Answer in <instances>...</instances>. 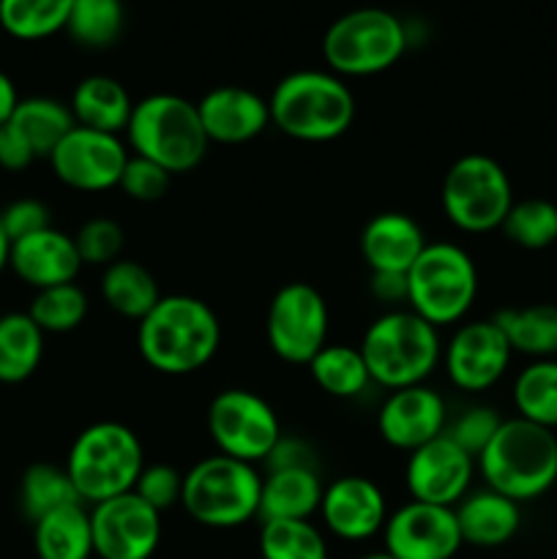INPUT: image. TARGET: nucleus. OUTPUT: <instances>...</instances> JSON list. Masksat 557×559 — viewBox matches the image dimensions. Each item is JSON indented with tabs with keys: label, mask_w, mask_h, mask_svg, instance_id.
<instances>
[{
	"label": "nucleus",
	"mask_w": 557,
	"mask_h": 559,
	"mask_svg": "<svg viewBox=\"0 0 557 559\" xmlns=\"http://www.w3.org/2000/svg\"><path fill=\"white\" fill-rule=\"evenodd\" d=\"M442 211L464 233L502 227L513 205L506 169L486 153H464L442 178Z\"/></svg>",
	"instance_id": "10"
},
{
	"label": "nucleus",
	"mask_w": 557,
	"mask_h": 559,
	"mask_svg": "<svg viewBox=\"0 0 557 559\" xmlns=\"http://www.w3.org/2000/svg\"><path fill=\"white\" fill-rule=\"evenodd\" d=\"M502 233L522 249H546L557 240V205L541 197L513 202L502 222Z\"/></svg>",
	"instance_id": "36"
},
{
	"label": "nucleus",
	"mask_w": 557,
	"mask_h": 559,
	"mask_svg": "<svg viewBox=\"0 0 557 559\" xmlns=\"http://www.w3.org/2000/svg\"><path fill=\"white\" fill-rule=\"evenodd\" d=\"M16 104H20V98H16L14 82H11V76L0 69V126L11 118Z\"/></svg>",
	"instance_id": "47"
},
{
	"label": "nucleus",
	"mask_w": 557,
	"mask_h": 559,
	"mask_svg": "<svg viewBox=\"0 0 557 559\" xmlns=\"http://www.w3.org/2000/svg\"><path fill=\"white\" fill-rule=\"evenodd\" d=\"M222 342L218 317L211 306L191 295H167L140 320V355L164 374H189L216 355Z\"/></svg>",
	"instance_id": "1"
},
{
	"label": "nucleus",
	"mask_w": 557,
	"mask_h": 559,
	"mask_svg": "<svg viewBox=\"0 0 557 559\" xmlns=\"http://www.w3.org/2000/svg\"><path fill=\"white\" fill-rule=\"evenodd\" d=\"M320 511L328 530L344 540L371 538L386 527V497L380 486L364 475H347L325 486Z\"/></svg>",
	"instance_id": "19"
},
{
	"label": "nucleus",
	"mask_w": 557,
	"mask_h": 559,
	"mask_svg": "<svg viewBox=\"0 0 557 559\" xmlns=\"http://www.w3.org/2000/svg\"><path fill=\"white\" fill-rule=\"evenodd\" d=\"M407 47V31L386 9H355L331 22L322 38V55L333 74L366 76L391 69Z\"/></svg>",
	"instance_id": "8"
},
{
	"label": "nucleus",
	"mask_w": 557,
	"mask_h": 559,
	"mask_svg": "<svg viewBox=\"0 0 557 559\" xmlns=\"http://www.w3.org/2000/svg\"><path fill=\"white\" fill-rule=\"evenodd\" d=\"M322 480L317 469H276L262 478L260 495V519L276 522V519H309L322 502Z\"/></svg>",
	"instance_id": "25"
},
{
	"label": "nucleus",
	"mask_w": 557,
	"mask_h": 559,
	"mask_svg": "<svg viewBox=\"0 0 557 559\" xmlns=\"http://www.w3.org/2000/svg\"><path fill=\"white\" fill-rule=\"evenodd\" d=\"M360 355L369 377L391 391L420 385L440 360V336L415 311H388L364 333Z\"/></svg>",
	"instance_id": "6"
},
{
	"label": "nucleus",
	"mask_w": 557,
	"mask_h": 559,
	"mask_svg": "<svg viewBox=\"0 0 557 559\" xmlns=\"http://www.w3.org/2000/svg\"><path fill=\"white\" fill-rule=\"evenodd\" d=\"M500 426H502V418L497 409L470 407L459 415L457 424H453L446 435L451 437V440L457 442L464 453H470V456L478 462V456L486 451V445L495 440V435Z\"/></svg>",
	"instance_id": "40"
},
{
	"label": "nucleus",
	"mask_w": 557,
	"mask_h": 559,
	"mask_svg": "<svg viewBox=\"0 0 557 559\" xmlns=\"http://www.w3.org/2000/svg\"><path fill=\"white\" fill-rule=\"evenodd\" d=\"M208 429L218 451L238 462H265L268 453L282 440L278 418L271 404L244 388L222 391L208 407Z\"/></svg>",
	"instance_id": "11"
},
{
	"label": "nucleus",
	"mask_w": 557,
	"mask_h": 559,
	"mask_svg": "<svg viewBox=\"0 0 557 559\" xmlns=\"http://www.w3.org/2000/svg\"><path fill=\"white\" fill-rule=\"evenodd\" d=\"M453 513H457V524L464 544L484 546V549L508 544L519 533V524H522L519 502L508 500V497L497 495L491 489L467 495Z\"/></svg>",
	"instance_id": "23"
},
{
	"label": "nucleus",
	"mask_w": 557,
	"mask_h": 559,
	"mask_svg": "<svg viewBox=\"0 0 557 559\" xmlns=\"http://www.w3.org/2000/svg\"><path fill=\"white\" fill-rule=\"evenodd\" d=\"M371 293L380 300L396 304L407 298V273H375L371 276Z\"/></svg>",
	"instance_id": "46"
},
{
	"label": "nucleus",
	"mask_w": 557,
	"mask_h": 559,
	"mask_svg": "<svg viewBox=\"0 0 557 559\" xmlns=\"http://www.w3.org/2000/svg\"><path fill=\"white\" fill-rule=\"evenodd\" d=\"M36 162L31 147L25 145L20 134L9 123L0 126V167L5 169H25L27 164Z\"/></svg>",
	"instance_id": "45"
},
{
	"label": "nucleus",
	"mask_w": 557,
	"mask_h": 559,
	"mask_svg": "<svg viewBox=\"0 0 557 559\" xmlns=\"http://www.w3.org/2000/svg\"><path fill=\"white\" fill-rule=\"evenodd\" d=\"M126 136L134 156L156 162L169 175L197 167L211 142L202 129L197 104L175 93H153L137 102Z\"/></svg>",
	"instance_id": "5"
},
{
	"label": "nucleus",
	"mask_w": 557,
	"mask_h": 559,
	"mask_svg": "<svg viewBox=\"0 0 557 559\" xmlns=\"http://www.w3.org/2000/svg\"><path fill=\"white\" fill-rule=\"evenodd\" d=\"M74 243L82 265H112L123 249V227L107 216L91 218L76 229Z\"/></svg>",
	"instance_id": "39"
},
{
	"label": "nucleus",
	"mask_w": 557,
	"mask_h": 559,
	"mask_svg": "<svg viewBox=\"0 0 557 559\" xmlns=\"http://www.w3.org/2000/svg\"><path fill=\"white\" fill-rule=\"evenodd\" d=\"M519 418L544 429H557V360H533L513 382Z\"/></svg>",
	"instance_id": "31"
},
{
	"label": "nucleus",
	"mask_w": 557,
	"mask_h": 559,
	"mask_svg": "<svg viewBox=\"0 0 557 559\" xmlns=\"http://www.w3.org/2000/svg\"><path fill=\"white\" fill-rule=\"evenodd\" d=\"M262 559H328V546L309 519H276L262 522Z\"/></svg>",
	"instance_id": "34"
},
{
	"label": "nucleus",
	"mask_w": 557,
	"mask_h": 559,
	"mask_svg": "<svg viewBox=\"0 0 557 559\" xmlns=\"http://www.w3.org/2000/svg\"><path fill=\"white\" fill-rule=\"evenodd\" d=\"M271 120L293 140L328 142L342 136L355 118V98L333 71L300 69L278 80L268 98Z\"/></svg>",
	"instance_id": "3"
},
{
	"label": "nucleus",
	"mask_w": 557,
	"mask_h": 559,
	"mask_svg": "<svg viewBox=\"0 0 557 559\" xmlns=\"http://www.w3.org/2000/svg\"><path fill=\"white\" fill-rule=\"evenodd\" d=\"M9 254H11V240L9 235H5L3 222H0V273H3V267L9 265Z\"/></svg>",
	"instance_id": "48"
},
{
	"label": "nucleus",
	"mask_w": 557,
	"mask_h": 559,
	"mask_svg": "<svg viewBox=\"0 0 557 559\" xmlns=\"http://www.w3.org/2000/svg\"><path fill=\"white\" fill-rule=\"evenodd\" d=\"M486 486L513 502L535 500L557 484V437L524 418H508L478 456Z\"/></svg>",
	"instance_id": "2"
},
{
	"label": "nucleus",
	"mask_w": 557,
	"mask_h": 559,
	"mask_svg": "<svg viewBox=\"0 0 557 559\" xmlns=\"http://www.w3.org/2000/svg\"><path fill=\"white\" fill-rule=\"evenodd\" d=\"M377 429L388 445L413 453L446 435V402L426 385L393 391L380 407Z\"/></svg>",
	"instance_id": "18"
},
{
	"label": "nucleus",
	"mask_w": 557,
	"mask_h": 559,
	"mask_svg": "<svg viewBox=\"0 0 557 559\" xmlns=\"http://www.w3.org/2000/svg\"><path fill=\"white\" fill-rule=\"evenodd\" d=\"M173 175L156 162H147L142 156H129L123 175H120V189L137 202H156L169 191Z\"/></svg>",
	"instance_id": "42"
},
{
	"label": "nucleus",
	"mask_w": 557,
	"mask_h": 559,
	"mask_svg": "<svg viewBox=\"0 0 557 559\" xmlns=\"http://www.w3.org/2000/svg\"><path fill=\"white\" fill-rule=\"evenodd\" d=\"M38 559H91L93 524L82 502L58 508L36 522L33 530Z\"/></svg>",
	"instance_id": "26"
},
{
	"label": "nucleus",
	"mask_w": 557,
	"mask_h": 559,
	"mask_svg": "<svg viewBox=\"0 0 557 559\" xmlns=\"http://www.w3.org/2000/svg\"><path fill=\"white\" fill-rule=\"evenodd\" d=\"M142 469L145 453L140 437L118 420H102L80 431L66 459V473L76 495L93 506L134 491Z\"/></svg>",
	"instance_id": "4"
},
{
	"label": "nucleus",
	"mask_w": 557,
	"mask_h": 559,
	"mask_svg": "<svg viewBox=\"0 0 557 559\" xmlns=\"http://www.w3.org/2000/svg\"><path fill=\"white\" fill-rule=\"evenodd\" d=\"M268 342L278 358L309 364L328 338V306L320 289L306 282L284 284L268 306Z\"/></svg>",
	"instance_id": "12"
},
{
	"label": "nucleus",
	"mask_w": 557,
	"mask_h": 559,
	"mask_svg": "<svg viewBox=\"0 0 557 559\" xmlns=\"http://www.w3.org/2000/svg\"><path fill=\"white\" fill-rule=\"evenodd\" d=\"M386 551L396 559H451L462 549L453 508L407 502L386 522Z\"/></svg>",
	"instance_id": "15"
},
{
	"label": "nucleus",
	"mask_w": 557,
	"mask_h": 559,
	"mask_svg": "<svg viewBox=\"0 0 557 559\" xmlns=\"http://www.w3.org/2000/svg\"><path fill=\"white\" fill-rule=\"evenodd\" d=\"M44 355V331L27 311L0 317V382L27 380L38 369Z\"/></svg>",
	"instance_id": "30"
},
{
	"label": "nucleus",
	"mask_w": 557,
	"mask_h": 559,
	"mask_svg": "<svg viewBox=\"0 0 557 559\" xmlns=\"http://www.w3.org/2000/svg\"><path fill=\"white\" fill-rule=\"evenodd\" d=\"M129 153L118 134H104L82 126H74L49 156L55 175L82 191H104L118 186Z\"/></svg>",
	"instance_id": "14"
},
{
	"label": "nucleus",
	"mask_w": 557,
	"mask_h": 559,
	"mask_svg": "<svg viewBox=\"0 0 557 559\" xmlns=\"http://www.w3.org/2000/svg\"><path fill=\"white\" fill-rule=\"evenodd\" d=\"M260 495L262 478L254 464L218 453L197 462L183 475L180 506L205 527L229 530L260 516Z\"/></svg>",
	"instance_id": "7"
},
{
	"label": "nucleus",
	"mask_w": 557,
	"mask_h": 559,
	"mask_svg": "<svg viewBox=\"0 0 557 559\" xmlns=\"http://www.w3.org/2000/svg\"><path fill=\"white\" fill-rule=\"evenodd\" d=\"M91 524L93 551L102 559H151L162 540V513L134 491L93 506Z\"/></svg>",
	"instance_id": "13"
},
{
	"label": "nucleus",
	"mask_w": 557,
	"mask_h": 559,
	"mask_svg": "<svg viewBox=\"0 0 557 559\" xmlns=\"http://www.w3.org/2000/svg\"><path fill=\"white\" fill-rule=\"evenodd\" d=\"M197 109H200L208 140L224 142V145L254 140L271 123V109L265 98L240 85L213 87L197 102Z\"/></svg>",
	"instance_id": "20"
},
{
	"label": "nucleus",
	"mask_w": 557,
	"mask_h": 559,
	"mask_svg": "<svg viewBox=\"0 0 557 559\" xmlns=\"http://www.w3.org/2000/svg\"><path fill=\"white\" fill-rule=\"evenodd\" d=\"M20 500L22 511L33 519V524L42 516H47V513L58 511V508L82 502L66 467L60 469L55 464H31L25 469L20 486Z\"/></svg>",
	"instance_id": "33"
},
{
	"label": "nucleus",
	"mask_w": 557,
	"mask_h": 559,
	"mask_svg": "<svg viewBox=\"0 0 557 559\" xmlns=\"http://www.w3.org/2000/svg\"><path fill=\"white\" fill-rule=\"evenodd\" d=\"M71 0H3L0 25L16 38H44L69 22Z\"/></svg>",
	"instance_id": "35"
},
{
	"label": "nucleus",
	"mask_w": 557,
	"mask_h": 559,
	"mask_svg": "<svg viewBox=\"0 0 557 559\" xmlns=\"http://www.w3.org/2000/svg\"><path fill=\"white\" fill-rule=\"evenodd\" d=\"M511 353V344L495 320L467 322L446 347L448 377L464 391H484L506 374Z\"/></svg>",
	"instance_id": "17"
},
{
	"label": "nucleus",
	"mask_w": 557,
	"mask_h": 559,
	"mask_svg": "<svg viewBox=\"0 0 557 559\" xmlns=\"http://www.w3.org/2000/svg\"><path fill=\"white\" fill-rule=\"evenodd\" d=\"M131 109L134 104H131L129 91L107 74L85 76L71 96V115H74L76 126L104 131V134L123 131L129 126Z\"/></svg>",
	"instance_id": "24"
},
{
	"label": "nucleus",
	"mask_w": 557,
	"mask_h": 559,
	"mask_svg": "<svg viewBox=\"0 0 557 559\" xmlns=\"http://www.w3.org/2000/svg\"><path fill=\"white\" fill-rule=\"evenodd\" d=\"M495 325L506 333L511 349L533 355L535 360H552L557 355V306L535 304L524 309L497 311Z\"/></svg>",
	"instance_id": "28"
},
{
	"label": "nucleus",
	"mask_w": 557,
	"mask_h": 559,
	"mask_svg": "<svg viewBox=\"0 0 557 559\" xmlns=\"http://www.w3.org/2000/svg\"><path fill=\"white\" fill-rule=\"evenodd\" d=\"M309 369L322 391L342 399L358 396L371 380L360 349L347 347V344H325V347L309 360Z\"/></svg>",
	"instance_id": "32"
},
{
	"label": "nucleus",
	"mask_w": 557,
	"mask_h": 559,
	"mask_svg": "<svg viewBox=\"0 0 557 559\" xmlns=\"http://www.w3.org/2000/svg\"><path fill=\"white\" fill-rule=\"evenodd\" d=\"M27 314L44 333H69L85 320L87 295L76 284L38 289L36 298L31 300Z\"/></svg>",
	"instance_id": "38"
},
{
	"label": "nucleus",
	"mask_w": 557,
	"mask_h": 559,
	"mask_svg": "<svg viewBox=\"0 0 557 559\" xmlns=\"http://www.w3.org/2000/svg\"><path fill=\"white\" fill-rule=\"evenodd\" d=\"M66 31L85 47H109L123 31V5L118 0H71Z\"/></svg>",
	"instance_id": "37"
},
{
	"label": "nucleus",
	"mask_w": 557,
	"mask_h": 559,
	"mask_svg": "<svg viewBox=\"0 0 557 559\" xmlns=\"http://www.w3.org/2000/svg\"><path fill=\"white\" fill-rule=\"evenodd\" d=\"M9 265L22 282L33 284L36 289H47L74 284L82 260L74 238L49 227L11 243Z\"/></svg>",
	"instance_id": "21"
},
{
	"label": "nucleus",
	"mask_w": 557,
	"mask_h": 559,
	"mask_svg": "<svg viewBox=\"0 0 557 559\" xmlns=\"http://www.w3.org/2000/svg\"><path fill=\"white\" fill-rule=\"evenodd\" d=\"M358 559H396V557H391V555H388V551H371V555H364V557H358Z\"/></svg>",
	"instance_id": "49"
},
{
	"label": "nucleus",
	"mask_w": 557,
	"mask_h": 559,
	"mask_svg": "<svg viewBox=\"0 0 557 559\" xmlns=\"http://www.w3.org/2000/svg\"><path fill=\"white\" fill-rule=\"evenodd\" d=\"M265 462L271 473H276V469H300V467L315 469L309 445L300 440H293V437H282V440L273 445V451L268 453Z\"/></svg>",
	"instance_id": "44"
},
{
	"label": "nucleus",
	"mask_w": 557,
	"mask_h": 559,
	"mask_svg": "<svg viewBox=\"0 0 557 559\" xmlns=\"http://www.w3.org/2000/svg\"><path fill=\"white\" fill-rule=\"evenodd\" d=\"M0 222H3V229L11 243H16V240L31 238V235L42 233V229H49V211L38 200H16L0 213Z\"/></svg>",
	"instance_id": "43"
},
{
	"label": "nucleus",
	"mask_w": 557,
	"mask_h": 559,
	"mask_svg": "<svg viewBox=\"0 0 557 559\" xmlns=\"http://www.w3.org/2000/svg\"><path fill=\"white\" fill-rule=\"evenodd\" d=\"M16 134L25 140L36 158H49L55 147L66 140L76 126L71 107L55 102V98H22L14 107L11 118L5 120Z\"/></svg>",
	"instance_id": "27"
},
{
	"label": "nucleus",
	"mask_w": 557,
	"mask_h": 559,
	"mask_svg": "<svg viewBox=\"0 0 557 559\" xmlns=\"http://www.w3.org/2000/svg\"><path fill=\"white\" fill-rule=\"evenodd\" d=\"M102 295L109 309L131 320H145L162 300L153 273L134 260H115L104 267Z\"/></svg>",
	"instance_id": "29"
},
{
	"label": "nucleus",
	"mask_w": 557,
	"mask_h": 559,
	"mask_svg": "<svg viewBox=\"0 0 557 559\" xmlns=\"http://www.w3.org/2000/svg\"><path fill=\"white\" fill-rule=\"evenodd\" d=\"M134 495L145 500L153 511L164 513L167 508L178 506L183 497V475L169 464H147L137 478Z\"/></svg>",
	"instance_id": "41"
},
{
	"label": "nucleus",
	"mask_w": 557,
	"mask_h": 559,
	"mask_svg": "<svg viewBox=\"0 0 557 559\" xmlns=\"http://www.w3.org/2000/svg\"><path fill=\"white\" fill-rule=\"evenodd\" d=\"M424 249V229L407 213H380L360 233V251L371 273H410Z\"/></svg>",
	"instance_id": "22"
},
{
	"label": "nucleus",
	"mask_w": 557,
	"mask_h": 559,
	"mask_svg": "<svg viewBox=\"0 0 557 559\" xmlns=\"http://www.w3.org/2000/svg\"><path fill=\"white\" fill-rule=\"evenodd\" d=\"M475 473V459L464 453L448 435L426 442L424 448L410 453L407 489L415 502L453 508L462 502Z\"/></svg>",
	"instance_id": "16"
},
{
	"label": "nucleus",
	"mask_w": 557,
	"mask_h": 559,
	"mask_svg": "<svg viewBox=\"0 0 557 559\" xmlns=\"http://www.w3.org/2000/svg\"><path fill=\"white\" fill-rule=\"evenodd\" d=\"M478 295V271L464 249L453 243H426L407 273V300L431 325L464 317Z\"/></svg>",
	"instance_id": "9"
}]
</instances>
